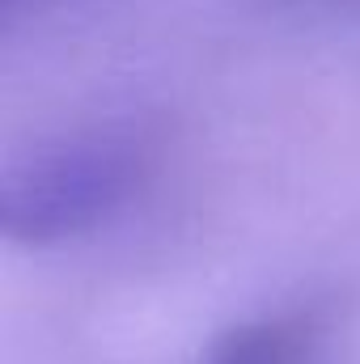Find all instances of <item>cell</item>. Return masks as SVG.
Returning a JSON list of instances; mask_svg holds the SVG:
<instances>
[{
    "label": "cell",
    "mask_w": 360,
    "mask_h": 364,
    "mask_svg": "<svg viewBox=\"0 0 360 364\" xmlns=\"http://www.w3.org/2000/svg\"><path fill=\"white\" fill-rule=\"evenodd\" d=\"M136 153L115 136H77L13 161L0 178V229L21 246H55L102 225L136 182Z\"/></svg>",
    "instance_id": "6da1fadb"
},
{
    "label": "cell",
    "mask_w": 360,
    "mask_h": 364,
    "mask_svg": "<svg viewBox=\"0 0 360 364\" xmlns=\"http://www.w3.org/2000/svg\"><path fill=\"white\" fill-rule=\"evenodd\" d=\"M305 348V326L297 318H263L221 335L199 364H297Z\"/></svg>",
    "instance_id": "7a4b0ae2"
}]
</instances>
